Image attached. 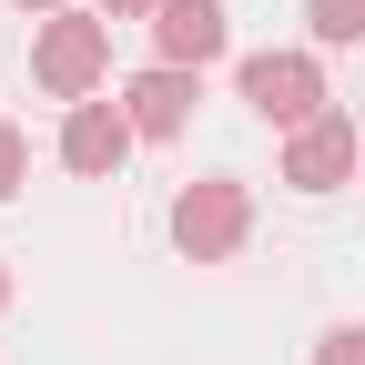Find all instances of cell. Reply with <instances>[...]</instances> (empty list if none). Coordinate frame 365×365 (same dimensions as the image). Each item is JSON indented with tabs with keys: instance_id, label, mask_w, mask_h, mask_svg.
I'll list each match as a JSON object with an SVG mask.
<instances>
[{
	"instance_id": "cell-11",
	"label": "cell",
	"mask_w": 365,
	"mask_h": 365,
	"mask_svg": "<svg viewBox=\"0 0 365 365\" xmlns=\"http://www.w3.org/2000/svg\"><path fill=\"white\" fill-rule=\"evenodd\" d=\"M132 11H163V0H102V21H132Z\"/></svg>"
},
{
	"instance_id": "cell-6",
	"label": "cell",
	"mask_w": 365,
	"mask_h": 365,
	"mask_svg": "<svg viewBox=\"0 0 365 365\" xmlns=\"http://www.w3.org/2000/svg\"><path fill=\"white\" fill-rule=\"evenodd\" d=\"M132 143H143V132H132V112H122V102H71V122H61V163H71V173H91V182L122 173V153H132Z\"/></svg>"
},
{
	"instance_id": "cell-2",
	"label": "cell",
	"mask_w": 365,
	"mask_h": 365,
	"mask_svg": "<svg viewBox=\"0 0 365 365\" xmlns=\"http://www.w3.org/2000/svg\"><path fill=\"white\" fill-rule=\"evenodd\" d=\"M31 71H41V91H61V102H91L102 71H112V21L51 11V21H41V41H31Z\"/></svg>"
},
{
	"instance_id": "cell-4",
	"label": "cell",
	"mask_w": 365,
	"mask_h": 365,
	"mask_svg": "<svg viewBox=\"0 0 365 365\" xmlns=\"http://www.w3.org/2000/svg\"><path fill=\"white\" fill-rule=\"evenodd\" d=\"M365 173V143H355V122L345 112H314L304 132H284V182L294 193H335V182Z\"/></svg>"
},
{
	"instance_id": "cell-13",
	"label": "cell",
	"mask_w": 365,
	"mask_h": 365,
	"mask_svg": "<svg viewBox=\"0 0 365 365\" xmlns=\"http://www.w3.org/2000/svg\"><path fill=\"white\" fill-rule=\"evenodd\" d=\"M0 304H11V264H0Z\"/></svg>"
},
{
	"instance_id": "cell-5",
	"label": "cell",
	"mask_w": 365,
	"mask_h": 365,
	"mask_svg": "<svg viewBox=\"0 0 365 365\" xmlns=\"http://www.w3.org/2000/svg\"><path fill=\"white\" fill-rule=\"evenodd\" d=\"M193 102H203V91H193V71H182V61H153V71L122 81V112H132L143 143H173V132L193 122Z\"/></svg>"
},
{
	"instance_id": "cell-7",
	"label": "cell",
	"mask_w": 365,
	"mask_h": 365,
	"mask_svg": "<svg viewBox=\"0 0 365 365\" xmlns=\"http://www.w3.org/2000/svg\"><path fill=\"white\" fill-rule=\"evenodd\" d=\"M153 41H163V61L203 71V61H223L234 21H223V0H163V11H153Z\"/></svg>"
},
{
	"instance_id": "cell-8",
	"label": "cell",
	"mask_w": 365,
	"mask_h": 365,
	"mask_svg": "<svg viewBox=\"0 0 365 365\" xmlns=\"http://www.w3.org/2000/svg\"><path fill=\"white\" fill-rule=\"evenodd\" d=\"M304 21H314V41H365V0H304Z\"/></svg>"
},
{
	"instance_id": "cell-9",
	"label": "cell",
	"mask_w": 365,
	"mask_h": 365,
	"mask_svg": "<svg viewBox=\"0 0 365 365\" xmlns=\"http://www.w3.org/2000/svg\"><path fill=\"white\" fill-rule=\"evenodd\" d=\"M31 182V143H21V122H0V203H11Z\"/></svg>"
},
{
	"instance_id": "cell-1",
	"label": "cell",
	"mask_w": 365,
	"mask_h": 365,
	"mask_svg": "<svg viewBox=\"0 0 365 365\" xmlns=\"http://www.w3.org/2000/svg\"><path fill=\"white\" fill-rule=\"evenodd\" d=\"M244 234H254V193H244L234 173H203V182L173 193V244L193 254V264H223Z\"/></svg>"
},
{
	"instance_id": "cell-12",
	"label": "cell",
	"mask_w": 365,
	"mask_h": 365,
	"mask_svg": "<svg viewBox=\"0 0 365 365\" xmlns=\"http://www.w3.org/2000/svg\"><path fill=\"white\" fill-rule=\"evenodd\" d=\"M21 11H41V21H51V11H71V0H21Z\"/></svg>"
},
{
	"instance_id": "cell-10",
	"label": "cell",
	"mask_w": 365,
	"mask_h": 365,
	"mask_svg": "<svg viewBox=\"0 0 365 365\" xmlns=\"http://www.w3.org/2000/svg\"><path fill=\"white\" fill-rule=\"evenodd\" d=\"M314 365H365V325H335L325 345H314Z\"/></svg>"
},
{
	"instance_id": "cell-3",
	"label": "cell",
	"mask_w": 365,
	"mask_h": 365,
	"mask_svg": "<svg viewBox=\"0 0 365 365\" xmlns=\"http://www.w3.org/2000/svg\"><path fill=\"white\" fill-rule=\"evenodd\" d=\"M244 102H254L264 122L304 132L314 112H325V71H314V51H254V61H244Z\"/></svg>"
}]
</instances>
